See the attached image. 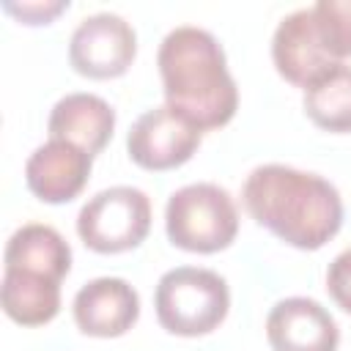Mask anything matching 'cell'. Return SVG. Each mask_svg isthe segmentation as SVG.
Masks as SVG:
<instances>
[{"label": "cell", "instance_id": "1", "mask_svg": "<svg viewBox=\"0 0 351 351\" xmlns=\"http://www.w3.org/2000/svg\"><path fill=\"white\" fill-rule=\"evenodd\" d=\"M250 217L296 250L324 247L343 225L335 184L291 165H258L241 186Z\"/></svg>", "mask_w": 351, "mask_h": 351}, {"label": "cell", "instance_id": "2", "mask_svg": "<svg viewBox=\"0 0 351 351\" xmlns=\"http://www.w3.org/2000/svg\"><path fill=\"white\" fill-rule=\"evenodd\" d=\"M165 104L186 115L200 132L225 126L239 110V88L214 33L197 25L173 27L156 52Z\"/></svg>", "mask_w": 351, "mask_h": 351}, {"label": "cell", "instance_id": "8", "mask_svg": "<svg viewBox=\"0 0 351 351\" xmlns=\"http://www.w3.org/2000/svg\"><path fill=\"white\" fill-rule=\"evenodd\" d=\"M271 60L280 77L299 88H307L315 77L340 63L315 19L313 5L296 8L280 19L271 36Z\"/></svg>", "mask_w": 351, "mask_h": 351}, {"label": "cell", "instance_id": "11", "mask_svg": "<svg viewBox=\"0 0 351 351\" xmlns=\"http://www.w3.org/2000/svg\"><path fill=\"white\" fill-rule=\"evenodd\" d=\"M93 156L66 140H47L25 162L27 189L44 203L74 200L90 176Z\"/></svg>", "mask_w": 351, "mask_h": 351}, {"label": "cell", "instance_id": "4", "mask_svg": "<svg viewBox=\"0 0 351 351\" xmlns=\"http://www.w3.org/2000/svg\"><path fill=\"white\" fill-rule=\"evenodd\" d=\"M167 239L186 252H219L239 233V208L228 189L197 181L176 189L165 208Z\"/></svg>", "mask_w": 351, "mask_h": 351}, {"label": "cell", "instance_id": "18", "mask_svg": "<svg viewBox=\"0 0 351 351\" xmlns=\"http://www.w3.org/2000/svg\"><path fill=\"white\" fill-rule=\"evenodd\" d=\"M3 8L8 14H14L16 19L27 22V25H47L49 19H55L60 11L69 8L66 0H36V3H3Z\"/></svg>", "mask_w": 351, "mask_h": 351}, {"label": "cell", "instance_id": "14", "mask_svg": "<svg viewBox=\"0 0 351 351\" xmlns=\"http://www.w3.org/2000/svg\"><path fill=\"white\" fill-rule=\"evenodd\" d=\"M0 302L11 321L22 326H41L60 310V282L22 269H3Z\"/></svg>", "mask_w": 351, "mask_h": 351}, {"label": "cell", "instance_id": "15", "mask_svg": "<svg viewBox=\"0 0 351 351\" xmlns=\"http://www.w3.org/2000/svg\"><path fill=\"white\" fill-rule=\"evenodd\" d=\"M307 118L326 132H351V66L337 63L315 77L302 96Z\"/></svg>", "mask_w": 351, "mask_h": 351}, {"label": "cell", "instance_id": "3", "mask_svg": "<svg viewBox=\"0 0 351 351\" xmlns=\"http://www.w3.org/2000/svg\"><path fill=\"white\" fill-rule=\"evenodd\" d=\"M154 307L159 324L170 335L197 337L214 332L228 310L230 291L225 277L203 266H176L156 282Z\"/></svg>", "mask_w": 351, "mask_h": 351}, {"label": "cell", "instance_id": "13", "mask_svg": "<svg viewBox=\"0 0 351 351\" xmlns=\"http://www.w3.org/2000/svg\"><path fill=\"white\" fill-rule=\"evenodd\" d=\"M3 261V269H22L60 282L71 269V247L52 225L27 222L11 233Z\"/></svg>", "mask_w": 351, "mask_h": 351}, {"label": "cell", "instance_id": "16", "mask_svg": "<svg viewBox=\"0 0 351 351\" xmlns=\"http://www.w3.org/2000/svg\"><path fill=\"white\" fill-rule=\"evenodd\" d=\"M313 11L335 58H351V0H318Z\"/></svg>", "mask_w": 351, "mask_h": 351}, {"label": "cell", "instance_id": "17", "mask_svg": "<svg viewBox=\"0 0 351 351\" xmlns=\"http://www.w3.org/2000/svg\"><path fill=\"white\" fill-rule=\"evenodd\" d=\"M326 291L337 302V307L351 313V247L343 250L340 255H335V261L329 263V269H326Z\"/></svg>", "mask_w": 351, "mask_h": 351}, {"label": "cell", "instance_id": "12", "mask_svg": "<svg viewBox=\"0 0 351 351\" xmlns=\"http://www.w3.org/2000/svg\"><path fill=\"white\" fill-rule=\"evenodd\" d=\"M112 129H115V110L110 107V101L85 90L66 93L63 99H58L47 121L49 140H66L88 151L90 156H96L110 143Z\"/></svg>", "mask_w": 351, "mask_h": 351}, {"label": "cell", "instance_id": "5", "mask_svg": "<svg viewBox=\"0 0 351 351\" xmlns=\"http://www.w3.org/2000/svg\"><path fill=\"white\" fill-rule=\"evenodd\" d=\"M151 230V200L137 186H110L96 192L77 214V233L93 252L134 250Z\"/></svg>", "mask_w": 351, "mask_h": 351}, {"label": "cell", "instance_id": "6", "mask_svg": "<svg viewBox=\"0 0 351 351\" xmlns=\"http://www.w3.org/2000/svg\"><path fill=\"white\" fill-rule=\"evenodd\" d=\"M137 52L134 27L112 11H99L74 27L69 38V63L77 74L90 80L121 77Z\"/></svg>", "mask_w": 351, "mask_h": 351}, {"label": "cell", "instance_id": "9", "mask_svg": "<svg viewBox=\"0 0 351 351\" xmlns=\"http://www.w3.org/2000/svg\"><path fill=\"white\" fill-rule=\"evenodd\" d=\"M266 337L274 351H337L340 329L321 302L288 296L269 310Z\"/></svg>", "mask_w": 351, "mask_h": 351}, {"label": "cell", "instance_id": "7", "mask_svg": "<svg viewBox=\"0 0 351 351\" xmlns=\"http://www.w3.org/2000/svg\"><path fill=\"white\" fill-rule=\"evenodd\" d=\"M203 132L170 104L145 110L129 129L126 151L145 170H173L192 159Z\"/></svg>", "mask_w": 351, "mask_h": 351}, {"label": "cell", "instance_id": "10", "mask_svg": "<svg viewBox=\"0 0 351 351\" xmlns=\"http://www.w3.org/2000/svg\"><path fill=\"white\" fill-rule=\"evenodd\" d=\"M71 313L85 335L121 337L140 318V296L123 277H96L77 291Z\"/></svg>", "mask_w": 351, "mask_h": 351}]
</instances>
